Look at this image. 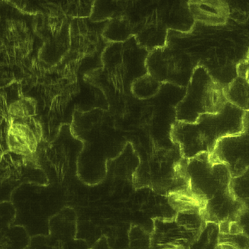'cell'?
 Instances as JSON below:
<instances>
[{"label": "cell", "instance_id": "obj_3", "mask_svg": "<svg viewBox=\"0 0 249 249\" xmlns=\"http://www.w3.org/2000/svg\"><path fill=\"white\" fill-rule=\"evenodd\" d=\"M148 55L134 36L124 42L108 43L101 55V71L115 91L130 94L134 81L147 73Z\"/></svg>", "mask_w": 249, "mask_h": 249}, {"label": "cell", "instance_id": "obj_27", "mask_svg": "<svg viewBox=\"0 0 249 249\" xmlns=\"http://www.w3.org/2000/svg\"><path fill=\"white\" fill-rule=\"evenodd\" d=\"M68 18H89L94 1H55Z\"/></svg>", "mask_w": 249, "mask_h": 249}, {"label": "cell", "instance_id": "obj_5", "mask_svg": "<svg viewBox=\"0 0 249 249\" xmlns=\"http://www.w3.org/2000/svg\"><path fill=\"white\" fill-rule=\"evenodd\" d=\"M201 212H180L153 219L150 249H191L207 227Z\"/></svg>", "mask_w": 249, "mask_h": 249}, {"label": "cell", "instance_id": "obj_32", "mask_svg": "<svg viewBox=\"0 0 249 249\" xmlns=\"http://www.w3.org/2000/svg\"><path fill=\"white\" fill-rule=\"evenodd\" d=\"M236 72L238 77L242 78L247 81L249 80V57L240 60L236 64Z\"/></svg>", "mask_w": 249, "mask_h": 249}, {"label": "cell", "instance_id": "obj_9", "mask_svg": "<svg viewBox=\"0 0 249 249\" xmlns=\"http://www.w3.org/2000/svg\"><path fill=\"white\" fill-rule=\"evenodd\" d=\"M107 21L94 22L89 18L71 19L70 50L62 61L81 67L85 58L102 55L108 44L102 36Z\"/></svg>", "mask_w": 249, "mask_h": 249}, {"label": "cell", "instance_id": "obj_25", "mask_svg": "<svg viewBox=\"0 0 249 249\" xmlns=\"http://www.w3.org/2000/svg\"><path fill=\"white\" fill-rule=\"evenodd\" d=\"M161 85L147 73L134 81L130 87V94L139 100H148L159 94Z\"/></svg>", "mask_w": 249, "mask_h": 249}, {"label": "cell", "instance_id": "obj_23", "mask_svg": "<svg viewBox=\"0 0 249 249\" xmlns=\"http://www.w3.org/2000/svg\"><path fill=\"white\" fill-rule=\"evenodd\" d=\"M169 205L176 213L180 212H201L205 202L193 194L189 189L171 193L166 196Z\"/></svg>", "mask_w": 249, "mask_h": 249}, {"label": "cell", "instance_id": "obj_12", "mask_svg": "<svg viewBox=\"0 0 249 249\" xmlns=\"http://www.w3.org/2000/svg\"><path fill=\"white\" fill-rule=\"evenodd\" d=\"M42 139V125L36 116L8 119L6 142L10 153L21 156L36 154Z\"/></svg>", "mask_w": 249, "mask_h": 249}, {"label": "cell", "instance_id": "obj_19", "mask_svg": "<svg viewBox=\"0 0 249 249\" xmlns=\"http://www.w3.org/2000/svg\"><path fill=\"white\" fill-rule=\"evenodd\" d=\"M71 20L64 26L63 29L56 38L43 43L37 55L38 60L40 62L48 67H54L62 62L66 55L69 53L71 43Z\"/></svg>", "mask_w": 249, "mask_h": 249}, {"label": "cell", "instance_id": "obj_21", "mask_svg": "<svg viewBox=\"0 0 249 249\" xmlns=\"http://www.w3.org/2000/svg\"><path fill=\"white\" fill-rule=\"evenodd\" d=\"M133 22L126 15L107 21L102 36L107 43H123L134 36Z\"/></svg>", "mask_w": 249, "mask_h": 249}, {"label": "cell", "instance_id": "obj_15", "mask_svg": "<svg viewBox=\"0 0 249 249\" xmlns=\"http://www.w3.org/2000/svg\"><path fill=\"white\" fill-rule=\"evenodd\" d=\"M133 24L136 41L147 52H150L168 44V28L157 18L153 9Z\"/></svg>", "mask_w": 249, "mask_h": 249}, {"label": "cell", "instance_id": "obj_16", "mask_svg": "<svg viewBox=\"0 0 249 249\" xmlns=\"http://www.w3.org/2000/svg\"><path fill=\"white\" fill-rule=\"evenodd\" d=\"M153 8L156 17L168 28L183 34L193 30L194 19L190 12L188 1H159Z\"/></svg>", "mask_w": 249, "mask_h": 249}, {"label": "cell", "instance_id": "obj_30", "mask_svg": "<svg viewBox=\"0 0 249 249\" xmlns=\"http://www.w3.org/2000/svg\"><path fill=\"white\" fill-rule=\"evenodd\" d=\"M217 243L227 244L238 249H249V236L245 234H217Z\"/></svg>", "mask_w": 249, "mask_h": 249}, {"label": "cell", "instance_id": "obj_35", "mask_svg": "<svg viewBox=\"0 0 249 249\" xmlns=\"http://www.w3.org/2000/svg\"><path fill=\"white\" fill-rule=\"evenodd\" d=\"M214 249H238L235 247L231 246V245H227V244H219L215 245Z\"/></svg>", "mask_w": 249, "mask_h": 249}, {"label": "cell", "instance_id": "obj_1", "mask_svg": "<svg viewBox=\"0 0 249 249\" xmlns=\"http://www.w3.org/2000/svg\"><path fill=\"white\" fill-rule=\"evenodd\" d=\"M74 62H62L48 67L33 57L28 62L23 79L19 82L22 96L32 97L37 103L38 111L63 113L69 102L79 92L78 71Z\"/></svg>", "mask_w": 249, "mask_h": 249}, {"label": "cell", "instance_id": "obj_11", "mask_svg": "<svg viewBox=\"0 0 249 249\" xmlns=\"http://www.w3.org/2000/svg\"><path fill=\"white\" fill-rule=\"evenodd\" d=\"M213 161L227 167L231 177L249 170V132L219 139L210 153Z\"/></svg>", "mask_w": 249, "mask_h": 249}, {"label": "cell", "instance_id": "obj_6", "mask_svg": "<svg viewBox=\"0 0 249 249\" xmlns=\"http://www.w3.org/2000/svg\"><path fill=\"white\" fill-rule=\"evenodd\" d=\"M41 41L34 30V16L20 11L11 1H0V41L10 55L20 60L33 58Z\"/></svg>", "mask_w": 249, "mask_h": 249}, {"label": "cell", "instance_id": "obj_4", "mask_svg": "<svg viewBox=\"0 0 249 249\" xmlns=\"http://www.w3.org/2000/svg\"><path fill=\"white\" fill-rule=\"evenodd\" d=\"M226 102L224 87L198 64L186 86L185 96L175 107L176 121L196 123L202 115L219 112Z\"/></svg>", "mask_w": 249, "mask_h": 249}, {"label": "cell", "instance_id": "obj_2", "mask_svg": "<svg viewBox=\"0 0 249 249\" xmlns=\"http://www.w3.org/2000/svg\"><path fill=\"white\" fill-rule=\"evenodd\" d=\"M186 162L176 146L155 148L147 157L141 159L132 177V185L136 189H149L165 196L188 189Z\"/></svg>", "mask_w": 249, "mask_h": 249}, {"label": "cell", "instance_id": "obj_31", "mask_svg": "<svg viewBox=\"0 0 249 249\" xmlns=\"http://www.w3.org/2000/svg\"><path fill=\"white\" fill-rule=\"evenodd\" d=\"M11 102L8 100L6 92L0 88V125L8 121V107Z\"/></svg>", "mask_w": 249, "mask_h": 249}, {"label": "cell", "instance_id": "obj_14", "mask_svg": "<svg viewBox=\"0 0 249 249\" xmlns=\"http://www.w3.org/2000/svg\"><path fill=\"white\" fill-rule=\"evenodd\" d=\"M247 208L249 207L235 199L228 188L205 202L201 215L207 224L217 226L226 221H236L240 213Z\"/></svg>", "mask_w": 249, "mask_h": 249}, {"label": "cell", "instance_id": "obj_26", "mask_svg": "<svg viewBox=\"0 0 249 249\" xmlns=\"http://www.w3.org/2000/svg\"><path fill=\"white\" fill-rule=\"evenodd\" d=\"M38 114L37 103L32 97L20 96L8 107V119H24Z\"/></svg>", "mask_w": 249, "mask_h": 249}, {"label": "cell", "instance_id": "obj_8", "mask_svg": "<svg viewBox=\"0 0 249 249\" xmlns=\"http://www.w3.org/2000/svg\"><path fill=\"white\" fill-rule=\"evenodd\" d=\"M189 188L203 201L227 189L231 178L227 167L213 161L209 153H203L186 162Z\"/></svg>", "mask_w": 249, "mask_h": 249}, {"label": "cell", "instance_id": "obj_18", "mask_svg": "<svg viewBox=\"0 0 249 249\" xmlns=\"http://www.w3.org/2000/svg\"><path fill=\"white\" fill-rule=\"evenodd\" d=\"M71 19L68 18L55 1L48 11L34 16V30L43 43L54 39Z\"/></svg>", "mask_w": 249, "mask_h": 249}, {"label": "cell", "instance_id": "obj_24", "mask_svg": "<svg viewBox=\"0 0 249 249\" xmlns=\"http://www.w3.org/2000/svg\"><path fill=\"white\" fill-rule=\"evenodd\" d=\"M227 102L243 111H249V81L236 77L224 87Z\"/></svg>", "mask_w": 249, "mask_h": 249}, {"label": "cell", "instance_id": "obj_17", "mask_svg": "<svg viewBox=\"0 0 249 249\" xmlns=\"http://www.w3.org/2000/svg\"><path fill=\"white\" fill-rule=\"evenodd\" d=\"M189 8L195 21L208 26H223L231 16L227 1L221 0H193L188 1Z\"/></svg>", "mask_w": 249, "mask_h": 249}, {"label": "cell", "instance_id": "obj_34", "mask_svg": "<svg viewBox=\"0 0 249 249\" xmlns=\"http://www.w3.org/2000/svg\"><path fill=\"white\" fill-rule=\"evenodd\" d=\"M91 249H111L109 248L108 244H107V240L105 238H101L97 244H95V246Z\"/></svg>", "mask_w": 249, "mask_h": 249}, {"label": "cell", "instance_id": "obj_28", "mask_svg": "<svg viewBox=\"0 0 249 249\" xmlns=\"http://www.w3.org/2000/svg\"><path fill=\"white\" fill-rule=\"evenodd\" d=\"M249 172L247 170L243 175L231 177L228 189L235 199L249 207Z\"/></svg>", "mask_w": 249, "mask_h": 249}, {"label": "cell", "instance_id": "obj_22", "mask_svg": "<svg viewBox=\"0 0 249 249\" xmlns=\"http://www.w3.org/2000/svg\"><path fill=\"white\" fill-rule=\"evenodd\" d=\"M130 1H94L89 19L92 22L107 21L125 15Z\"/></svg>", "mask_w": 249, "mask_h": 249}, {"label": "cell", "instance_id": "obj_13", "mask_svg": "<svg viewBox=\"0 0 249 249\" xmlns=\"http://www.w3.org/2000/svg\"><path fill=\"white\" fill-rule=\"evenodd\" d=\"M170 137L182 157L186 159L203 153H210L208 144L196 123L174 121L170 129Z\"/></svg>", "mask_w": 249, "mask_h": 249}, {"label": "cell", "instance_id": "obj_29", "mask_svg": "<svg viewBox=\"0 0 249 249\" xmlns=\"http://www.w3.org/2000/svg\"><path fill=\"white\" fill-rule=\"evenodd\" d=\"M12 3L20 11L27 15L36 16L48 11L52 1H12Z\"/></svg>", "mask_w": 249, "mask_h": 249}, {"label": "cell", "instance_id": "obj_10", "mask_svg": "<svg viewBox=\"0 0 249 249\" xmlns=\"http://www.w3.org/2000/svg\"><path fill=\"white\" fill-rule=\"evenodd\" d=\"M196 123L205 136L210 153L219 139L249 132V111L227 102L219 112L202 115Z\"/></svg>", "mask_w": 249, "mask_h": 249}, {"label": "cell", "instance_id": "obj_7", "mask_svg": "<svg viewBox=\"0 0 249 249\" xmlns=\"http://www.w3.org/2000/svg\"><path fill=\"white\" fill-rule=\"evenodd\" d=\"M145 64L148 74L161 84L171 83L186 88L198 62L168 43L149 52Z\"/></svg>", "mask_w": 249, "mask_h": 249}, {"label": "cell", "instance_id": "obj_20", "mask_svg": "<svg viewBox=\"0 0 249 249\" xmlns=\"http://www.w3.org/2000/svg\"><path fill=\"white\" fill-rule=\"evenodd\" d=\"M141 158L133 146L127 142L118 156L107 162V168L113 176L132 182V177L139 167Z\"/></svg>", "mask_w": 249, "mask_h": 249}, {"label": "cell", "instance_id": "obj_33", "mask_svg": "<svg viewBox=\"0 0 249 249\" xmlns=\"http://www.w3.org/2000/svg\"><path fill=\"white\" fill-rule=\"evenodd\" d=\"M217 236H215V238H213L212 236H207V238L206 240V243L204 244L203 245H201V239L200 238H198V241H199L200 245H201V247L198 246V240L193 245L192 247H191V249H214V247H215V245L217 244Z\"/></svg>", "mask_w": 249, "mask_h": 249}]
</instances>
